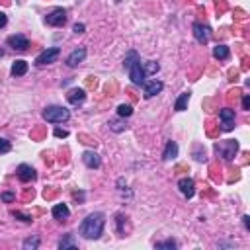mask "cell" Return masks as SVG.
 <instances>
[{"instance_id": "26", "label": "cell", "mask_w": 250, "mask_h": 250, "mask_svg": "<svg viewBox=\"0 0 250 250\" xmlns=\"http://www.w3.org/2000/svg\"><path fill=\"white\" fill-rule=\"evenodd\" d=\"M117 115H119V117H131V115H133V107H131L129 104H121V106L117 107Z\"/></svg>"}, {"instance_id": "7", "label": "cell", "mask_w": 250, "mask_h": 250, "mask_svg": "<svg viewBox=\"0 0 250 250\" xmlns=\"http://www.w3.org/2000/svg\"><path fill=\"white\" fill-rule=\"evenodd\" d=\"M192 32H194V37H196L197 43H201V45H207V43H209V37H211L209 26H205V24H201V22H196V24L192 26Z\"/></svg>"}, {"instance_id": "24", "label": "cell", "mask_w": 250, "mask_h": 250, "mask_svg": "<svg viewBox=\"0 0 250 250\" xmlns=\"http://www.w3.org/2000/svg\"><path fill=\"white\" fill-rule=\"evenodd\" d=\"M139 59H141V57H139L137 51H129L127 55H125V59H123V67H125V69H129V67H131L135 61H139Z\"/></svg>"}, {"instance_id": "16", "label": "cell", "mask_w": 250, "mask_h": 250, "mask_svg": "<svg viewBox=\"0 0 250 250\" xmlns=\"http://www.w3.org/2000/svg\"><path fill=\"white\" fill-rule=\"evenodd\" d=\"M51 215H53V219H57V221H67V219L71 217V209H69L67 203H57V205H53Z\"/></svg>"}, {"instance_id": "18", "label": "cell", "mask_w": 250, "mask_h": 250, "mask_svg": "<svg viewBox=\"0 0 250 250\" xmlns=\"http://www.w3.org/2000/svg\"><path fill=\"white\" fill-rule=\"evenodd\" d=\"M190 98H192V92H190V90H188V92H182V94L176 98V102H174V109H176V111H184V109H188Z\"/></svg>"}, {"instance_id": "36", "label": "cell", "mask_w": 250, "mask_h": 250, "mask_svg": "<svg viewBox=\"0 0 250 250\" xmlns=\"http://www.w3.org/2000/svg\"><path fill=\"white\" fill-rule=\"evenodd\" d=\"M84 30H86V26H84V24H74V28H72V32H74V34H84Z\"/></svg>"}, {"instance_id": "6", "label": "cell", "mask_w": 250, "mask_h": 250, "mask_svg": "<svg viewBox=\"0 0 250 250\" xmlns=\"http://www.w3.org/2000/svg\"><path fill=\"white\" fill-rule=\"evenodd\" d=\"M219 121H221V131H232V129H234V121H236L234 109L223 107V109L219 111Z\"/></svg>"}, {"instance_id": "20", "label": "cell", "mask_w": 250, "mask_h": 250, "mask_svg": "<svg viewBox=\"0 0 250 250\" xmlns=\"http://www.w3.org/2000/svg\"><path fill=\"white\" fill-rule=\"evenodd\" d=\"M213 57L217 61H227L231 57V49L227 45H217V47H213Z\"/></svg>"}, {"instance_id": "37", "label": "cell", "mask_w": 250, "mask_h": 250, "mask_svg": "<svg viewBox=\"0 0 250 250\" xmlns=\"http://www.w3.org/2000/svg\"><path fill=\"white\" fill-rule=\"evenodd\" d=\"M242 225H244V229H246V231L250 229V225H248V215H244V217H242Z\"/></svg>"}, {"instance_id": "2", "label": "cell", "mask_w": 250, "mask_h": 250, "mask_svg": "<svg viewBox=\"0 0 250 250\" xmlns=\"http://www.w3.org/2000/svg\"><path fill=\"white\" fill-rule=\"evenodd\" d=\"M41 115L47 123H65L71 119V111L63 106H47Z\"/></svg>"}, {"instance_id": "8", "label": "cell", "mask_w": 250, "mask_h": 250, "mask_svg": "<svg viewBox=\"0 0 250 250\" xmlns=\"http://www.w3.org/2000/svg\"><path fill=\"white\" fill-rule=\"evenodd\" d=\"M127 71H129V78H131V82H133V84H137V86H143V84H145L147 74H145V71H143V63H141V59H139V61H135Z\"/></svg>"}, {"instance_id": "15", "label": "cell", "mask_w": 250, "mask_h": 250, "mask_svg": "<svg viewBox=\"0 0 250 250\" xmlns=\"http://www.w3.org/2000/svg\"><path fill=\"white\" fill-rule=\"evenodd\" d=\"M84 100H86V92H84L82 88H72V90L67 92V102H69L71 106H78V104H82Z\"/></svg>"}, {"instance_id": "10", "label": "cell", "mask_w": 250, "mask_h": 250, "mask_svg": "<svg viewBox=\"0 0 250 250\" xmlns=\"http://www.w3.org/2000/svg\"><path fill=\"white\" fill-rule=\"evenodd\" d=\"M16 176H18L20 182L28 184V182H34V180L37 178V172H36V168L30 166V164H20V166L16 168Z\"/></svg>"}, {"instance_id": "5", "label": "cell", "mask_w": 250, "mask_h": 250, "mask_svg": "<svg viewBox=\"0 0 250 250\" xmlns=\"http://www.w3.org/2000/svg\"><path fill=\"white\" fill-rule=\"evenodd\" d=\"M59 55H61V49H59V47H47L45 51H41V53L36 57V65H37V67L51 65V63H55V61L59 59Z\"/></svg>"}, {"instance_id": "11", "label": "cell", "mask_w": 250, "mask_h": 250, "mask_svg": "<svg viewBox=\"0 0 250 250\" xmlns=\"http://www.w3.org/2000/svg\"><path fill=\"white\" fill-rule=\"evenodd\" d=\"M6 45L10 47V49H14V51H20V53H24V51H28V47H30V41H28V37H24V36H10L8 39H6Z\"/></svg>"}, {"instance_id": "30", "label": "cell", "mask_w": 250, "mask_h": 250, "mask_svg": "<svg viewBox=\"0 0 250 250\" xmlns=\"http://www.w3.org/2000/svg\"><path fill=\"white\" fill-rule=\"evenodd\" d=\"M0 197H2L4 203H12V201L16 199V194H12V192H2V194H0Z\"/></svg>"}, {"instance_id": "32", "label": "cell", "mask_w": 250, "mask_h": 250, "mask_svg": "<svg viewBox=\"0 0 250 250\" xmlns=\"http://www.w3.org/2000/svg\"><path fill=\"white\" fill-rule=\"evenodd\" d=\"M55 137H59V139H65V137H69V131H67V129H61V127H57V129H55Z\"/></svg>"}, {"instance_id": "9", "label": "cell", "mask_w": 250, "mask_h": 250, "mask_svg": "<svg viewBox=\"0 0 250 250\" xmlns=\"http://www.w3.org/2000/svg\"><path fill=\"white\" fill-rule=\"evenodd\" d=\"M162 88H164V84H162L161 80H157V78L145 80V84H143V96H145L147 100H151V98H155L157 94H161Z\"/></svg>"}, {"instance_id": "13", "label": "cell", "mask_w": 250, "mask_h": 250, "mask_svg": "<svg viewBox=\"0 0 250 250\" xmlns=\"http://www.w3.org/2000/svg\"><path fill=\"white\" fill-rule=\"evenodd\" d=\"M178 190L182 192V196L186 199H192L196 196V182L192 178H180L178 180Z\"/></svg>"}, {"instance_id": "12", "label": "cell", "mask_w": 250, "mask_h": 250, "mask_svg": "<svg viewBox=\"0 0 250 250\" xmlns=\"http://www.w3.org/2000/svg\"><path fill=\"white\" fill-rule=\"evenodd\" d=\"M84 59H86V47H78V49H74V51L69 53V57L65 59V63H67V67L74 69L80 63H84Z\"/></svg>"}, {"instance_id": "33", "label": "cell", "mask_w": 250, "mask_h": 250, "mask_svg": "<svg viewBox=\"0 0 250 250\" xmlns=\"http://www.w3.org/2000/svg\"><path fill=\"white\" fill-rule=\"evenodd\" d=\"M242 109H246V111L250 109V96H248V94L242 96Z\"/></svg>"}, {"instance_id": "29", "label": "cell", "mask_w": 250, "mask_h": 250, "mask_svg": "<svg viewBox=\"0 0 250 250\" xmlns=\"http://www.w3.org/2000/svg\"><path fill=\"white\" fill-rule=\"evenodd\" d=\"M12 217H16V219H20V221H24V223H32V221H34L30 215H26V213H22V211H12Z\"/></svg>"}, {"instance_id": "31", "label": "cell", "mask_w": 250, "mask_h": 250, "mask_svg": "<svg viewBox=\"0 0 250 250\" xmlns=\"http://www.w3.org/2000/svg\"><path fill=\"white\" fill-rule=\"evenodd\" d=\"M194 157H196V161H197V162H205V151L201 153V151H199V147H196Z\"/></svg>"}, {"instance_id": "3", "label": "cell", "mask_w": 250, "mask_h": 250, "mask_svg": "<svg viewBox=\"0 0 250 250\" xmlns=\"http://www.w3.org/2000/svg\"><path fill=\"white\" fill-rule=\"evenodd\" d=\"M236 151H238V141L227 139V141L215 143V153H217L223 161H232L234 155H236Z\"/></svg>"}, {"instance_id": "34", "label": "cell", "mask_w": 250, "mask_h": 250, "mask_svg": "<svg viewBox=\"0 0 250 250\" xmlns=\"http://www.w3.org/2000/svg\"><path fill=\"white\" fill-rule=\"evenodd\" d=\"M6 24H8V16L4 12H0V30L6 28Z\"/></svg>"}, {"instance_id": "25", "label": "cell", "mask_w": 250, "mask_h": 250, "mask_svg": "<svg viewBox=\"0 0 250 250\" xmlns=\"http://www.w3.org/2000/svg\"><path fill=\"white\" fill-rule=\"evenodd\" d=\"M107 125H109V129H111V131H115V133H121V131L127 129V125H125L123 121H119V119H111Z\"/></svg>"}, {"instance_id": "27", "label": "cell", "mask_w": 250, "mask_h": 250, "mask_svg": "<svg viewBox=\"0 0 250 250\" xmlns=\"http://www.w3.org/2000/svg\"><path fill=\"white\" fill-rule=\"evenodd\" d=\"M176 246H178V242H176V240H172V238H168V240H162V242H157V244H155V248H159V250H162V248L172 250V248H176Z\"/></svg>"}, {"instance_id": "19", "label": "cell", "mask_w": 250, "mask_h": 250, "mask_svg": "<svg viewBox=\"0 0 250 250\" xmlns=\"http://www.w3.org/2000/svg\"><path fill=\"white\" fill-rule=\"evenodd\" d=\"M10 72H12V76H24V74L28 72V61H24V59L14 61V65H12Z\"/></svg>"}, {"instance_id": "21", "label": "cell", "mask_w": 250, "mask_h": 250, "mask_svg": "<svg viewBox=\"0 0 250 250\" xmlns=\"http://www.w3.org/2000/svg\"><path fill=\"white\" fill-rule=\"evenodd\" d=\"M39 244H41V238H39L37 234H34V236H28L22 246H24V250H37Z\"/></svg>"}, {"instance_id": "23", "label": "cell", "mask_w": 250, "mask_h": 250, "mask_svg": "<svg viewBox=\"0 0 250 250\" xmlns=\"http://www.w3.org/2000/svg\"><path fill=\"white\" fill-rule=\"evenodd\" d=\"M59 248L61 250H67V248H76V240L72 234H65V238L59 242Z\"/></svg>"}, {"instance_id": "17", "label": "cell", "mask_w": 250, "mask_h": 250, "mask_svg": "<svg viewBox=\"0 0 250 250\" xmlns=\"http://www.w3.org/2000/svg\"><path fill=\"white\" fill-rule=\"evenodd\" d=\"M176 159H178V145L174 141H166V147L162 151V161L170 162V161H176Z\"/></svg>"}, {"instance_id": "1", "label": "cell", "mask_w": 250, "mask_h": 250, "mask_svg": "<svg viewBox=\"0 0 250 250\" xmlns=\"http://www.w3.org/2000/svg\"><path fill=\"white\" fill-rule=\"evenodd\" d=\"M104 227H106V215L102 211H94L80 223L78 232L86 240H98L104 232Z\"/></svg>"}, {"instance_id": "14", "label": "cell", "mask_w": 250, "mask_h": 250, "mask_svg": "<svg viewBox=\"0 0 250 250\" xmlns=\"http://www.w3.org/2000/svg\"><path fill=\"white\" fill-rule=\"evenodd\" d=\"M82 162H84V166L90 168V170H96V168L102 166V159H100V155L94 153V151H84V153H82Z\"/></svg>"}, {"instance_id": "35", "label": "cell", "mask_w": 250, "mask_h": 250, "mask_svg": "<svg viewBox=\"0 0 250 250\" xmlns=\"http://www.w3.org/2000/svg\"><path fill=\"white\" fill-rule=\"evenodd\" d=\"M123 215H117V231H119V234H123L125 231H123Z\"/></svg>"}, {"instance_id": "22", "label": "cell", "mask_w": 250, "mask_h": 250, "mask_svg": "<svg viewBox=\"0 0 250 250\" xmlns=\"http://www.w3.org/2000/svg\"><path fill=\"white\" fill-rule=\"evenodd\" d=\"M159 69H161V65H159V63H155V61H145V63H143V71H145V74H147V76L157 74V72H159Z\"/></svg>"}, {"instance_id": "4", "label": "cell", "mask_w": 250, "mask_h": 250, "mask_svg": "<svg viewBox=\"0 0 250 250\" xmlns=\"http://www.w3.org/2000/svg\"><path fill=\"white\" fill-rule=\"evenodd\" d=\"M45 24L51 28H63L67 24V10L65 8H53L45 16Z\"/></svg>"}, {"instance_id": "28", "label": "cell", "mask_w": 250, "mask_h": 250, "mask_svg": "<svg viewBox=\"0 0 250 250\" xmlns=\"http://www.w3.org/2000/svg\"><path fill=\"white\" fill-rule=\"evenodd\" d=\"M10 151H12V143H10L8 139L0 137V155H6V153H10Z\"/></svg>"}]
</instances>
